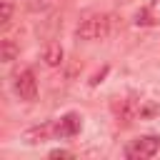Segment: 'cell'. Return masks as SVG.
I'll return each mask as SVG.
<instances>
[{
    "label": "cell",
    "instance_id": "obj_11",
    "mask_svg": "<svg viewBox=\"0 0 160 160\" xmlns=\"http://www.w3.org/2000/svg\"><path fill=\"white\" fill-rule=\"evenodd\" d=\"M50 158H52V160H60V158H72V152H70V150L58 148V150H50Z\"/></svg>",
    "mask_w": 160,
    "mask_h": 160
},
{
    "label": "cell",
    "instance_id": "obj_9",
    "mask_svg": "<svg viewBox=\"0 0 160 160\" xmlns=\"http://www.w3.org/2000/svg\"><path fill=\"white\" fill-rule=\"evenodd\" d=\"M135 22H138V25H152L155 20H152V15H150V10H140V12L135 15Z\"/></svg>",
    "mask_w": 160,
    "mask_h": 160
},
{
    "label": "cell",
    "instance_id": "obj_5",
    "mask_svg": "<svg viewBox=\"0 0 160 160\" xmlns=\"http://www.w3.org/2000/svg\"><path fill=\"white\" fill-rule=\"evenodd\" d=\"M62 48H60V42H48L45 45V50H42V60H45V65H50V68H58L60 62H62Z\"/></svg>",
    "mask_w": 160,
    "mask_h": 160
},
{
    "label": "cell",
    "instance_id": "obj_12",
    "mask_svg": "<svg viewBox=\"0 0 160 160\" xmlns=\"http://www.w3.org/2000/svg\"><path fill=\"white\" fill-rule=\"evenodd\" d=\"M105 72H108V68H102L100 72H95V75H92V80H90V85H98V82H100V80L105 78Z\"/></svg>",
    "mask_w": 160,
    "mask_h": 160
},
{
    "label": "cell",
    "instance_id": "obj_8",
    "mask_svg": "<svg viewBox=\"0 0 160 160\" xmlns=\"http://www.w3.org/2000/svg\"><path fill=\"white\" fill-rule=\"evenodd\" d=\"M12 12H15V2H12V0H0V25H2V28L10 25Z\"/></svg>",
    "mask_w": 160,
    "mask_h": 160
},
{
    "label": "cell",
    "instance_id": "obj_6",
    "mask_svg": "<svg viewBox=\"0 0 160 160\" xmlns=\"http://www.w3.org/2000/svg\"><path fill=\"white\" fill-rule=\"evenodd\" d=\"M48 135H50V125H38V128L25 130L22 140L25 142H42V140H48Z\"/></svg>",
    "mask_w": 160,
    "mask_h": 160
},
{
    "label": "cell",
    "instance_id": "obj_4",
    "mask_svg": "<svg viewBox=\"0 0 160 160\" xmlns=\"http://www.w3.org/2000/svg\"><path fill=\"white\" fill-rule=\"evenodd\" d=\"M80 128H82V118H80L78 112H65V115L60 118V122L55 125V132H58L60 138H72V135L80 132Z\"/></svg>",
    "mask_w": 160,
    "mask_h": 160
},
{
    "label": "cell",
    "instance_id": "obj_3",
    "mask_svg": "<svg viewBox=\"0 0 160 160\" xmlns=\"http://www.w3.org/2000/svg\"><path fill=\"white\" fill-rule=\"evenodd\" d=\"M12 88H15V92H18V98H20V100L32 102V100L38 98V80H35V72H32L30 68H25V70L15 72Z\"/></svg>",
    "mask_w": 160,
    "mask_h": 160
},
{
    "label": "cell",
    "instance_id": "obj_2",
    "mask_svg": "<svg viewBox=\"0 0 160 160\" xmlns=\"http://www.w3.org/2000/svg\"><path fill=\"white\" fill-rule=\"evenodd\" d=\"M158 152H160V138L158 135H142L125 148V155L130 160H145V158H152Z\"/></svg>",
    "mask_w": 160,
    "mask_h": 160
},
{
    "label": "cell",
    "instance_id": "obj_7",
    "mask_svg": "<svg viewBox=\"0 0 160 160\" xmlns=\"http://www.w3.org/2000/svg\"><path fill=\"white\" fill-rule=\"evenodd\" d=\"M18 52H20V48L15 45V40L5 38V40L0 42V58H2V62H12V60L18 58Z\"/></svg>",
    "mask_w": 160,
    "mask_h": 160
},
{
    "label": "cell",
    "instance_id": "obj_10",
    "mask_svg": "<svg viewBox=\"0 0 160 160\" xmlns=\"http://www.w3.org/2000/svg\"><path fill=\"white\" fill-rule=\"evenodd\" d=\"M50 5V0H28V8L32 10V12H40V10H45Z\"/></svg>",
    "mask_w": 160,
    "mask_h": 160
},
{
    "label": "cell",
    "instance_id": "obj_1",
    "mask_svg": "<svg viewBox=\"0 0 160 160\" xmlns=\"http://www.w3.org/2000/svg\"><path fill=\"white\" fill-rule=\"evenodd\" d=\"M75 35L80 40H102L110 35V18L108 15H88L78 22Z\"/></svg>",
    "mask_w": 160,
    "mask_h": 160
}]
</instances>
